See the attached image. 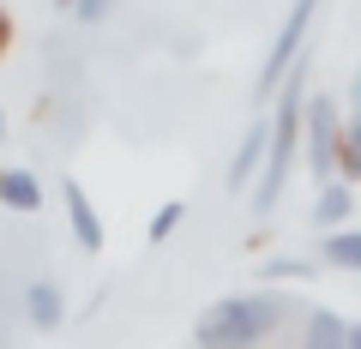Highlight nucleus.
<instances>
[{
    "mask_svg": "<svg viewBox=\"0 0 361 349\" xmlns=\"http://www.w3.org/2000/svg\"><path fill=\"white\" fill-rule=\"evenodd\" d=\"M283 319H295V301L277 295V289H247V295H223L199 313L193 343L199 349H253L265 343Z\"/></svg>",
    "mask_w": 361,
    "mask_h": 349,
    "instance_id": "f257e3e1",
    "label": "nucleus"
},
{
    "mask_svg": "<svg viewBox=\"0 0 361 349\" xmlns=\"http://www.w3.org/2000/svg\"><path fill=\"white\" fill-rule=\"evenodd\" d=\"M319 6H325V0H289V13H283V25H277V37H271L265 61H259V78H253V91H259V97H277V91H283L289 66L307 54V37H313V18H319Z\"/></svg>",
    "mask_w": 361,
    "mask_h": 349,
    "instance_id": "f03ea898",
    "label": "nucleus"
},
{
    "mask_svg": "<svg viewBox=\"0 0 361 349\" xmlns=\"http://www.w3.org/2000/svg\"><path fill=\"white\" fill-rule=\"evenodd\" d=\"M337 151H343V109H337V97L313 91L307 115H301V157H307V175L319 187L343 181V175H337Z\"/></svg>",
    "mask_w": 361,
    "mask_h": 349,
    "instance_id": "7ed1b4c3",
    "label": "nucleus"
},
{
    "mask_svg": "<svg viewBox=\"0 0 361 349\" xmlns=\"http://www.w3.org/2000/svg\"><path fill=\"white\" fill-rule=\"evenodd\" d=\"M265 151H271V115H253V127L241 133V145H235V157H229L223 187H229V193H253L259 169H265Z\"/></svg>",
    "mask_w": 361,
    "mask_h": 349,
    "instance_id": "20e7f679",
    "label": "nucleus"
},
{
    "mask_svg": "<svg viewBox=\"0 0 361 349\" xmlns=\"http://www.w3.org/2000/svg\"><path fill=\"white\" fill-rule=\"evenodd\" d=\"M361 217V193L349 181H325L319 193H313V211H307V223L319 235H337V229H349V223Z\"/></svg>",
    "mask_w": 361,
    "mask_h": 349,
    "instance_id": "39448f33",
    "label": "nucleus"
},
{
    "mask_svg": "<svg viewBox=\"0 0 361 349\" xmlns=\"http://www.w3.org/2000/svg\"><path fill=\"white\" fill-rule=\"evenodd\" d=\"M61 205H66V229H73V241L85 247V253H103V217H97V205H90V193L78 181H61Z\"/></svg>",
    "mask_w": 361,
    "mask_h": 349,
    "instance_id": "423d86ee",
    "label": "nucleus"
},
{
    "mask_svg": "<svg viewBox=\"0 0 361 349\" xmlns=\"http://www.w3.org/2000/svg\"><path fill=\"white\" fill-rule=\"evenodd\" d=\"M25 319L37 325V331H61L66 325V289L54 283V277H37V283L25 289Z\"/></svg>",
    "mask_w": 361,
    "mask_h": 349,
    "instance_id": "0eeeda50",
    "label": "nucleus"
},
{
    "mask_svg": "<svg viewBox=\"0 0 361 349\" xmlns=\"http://www.w3.org/2000/svg\"><path fill=\"white\" fill-rule=\"evenodd\" d=\"M301 349H349V319L337 307H307L301 313Z\"/></svg>",
    "mask_w": 361,
    "mask_h": 349,
    "instance_id": "6e6552de",
    "label": "nucleus"
},
{
    "mask_svg": "<svg viewBox=\"0 0 361 349\" xmlns=\"http://www.w3.org/2000/svg\"><path fill=\"white\" fill-rule=\"evenodd\" d=\"M0 205L18 211V217H37L42 211V181L30 175V169H6L0 163Z\"/></svg>",
    "mask_w": 361,
    "mask_h": 349,
    "instance_id": "1a4fd4ad",
    "label": "nucleus"
},
{
    "mask_svg": "<svg viewBox=\"0 0 361 349\" xmlns=\"http://www.w3.org/2000/svg\"><path fill=\"white\" fill-rule=\"evenodd\" d=\"M319 259L331 271H361V229L349 223V229H337V235H319Z\"/></svg>",
    "mask_w": 361,
    "mask_h": 349,
    "instance_id": "9d476101",
    "label": "nucleus"
},
{
    "mask_svg": "<svg viewBox=\"0 0 361 349\" xmlns=\"http://www.w3.org/2000/svg\"><path fill=\"white\" fill-rule=\"evenodd\" d=\"M337 175L361 187V115H343V151H337Z\"/></svg>",
    "mask_w": 361,
    "mask_h": 349,
    "instance_id": "9b49d317",
    "label": "nucleus"
},
{
    "mask_svg": "<svg viewBox=\"0 0 361 349\" xmlns=\"http://www.w3.org/2000/svg\"><path fill=\"white\" fill-rule=\"evenodd\" d=\"M180 223H187V205H180V199H169V205H157V217L145 223V235H151V241H169Z\"/></svg>",
    "mask_w": 361,
    "mask_h": 349,
    "instance_id": "f8f14e48",
    "label": "nucleus"
},
{
    "mask_svg": "<svg viewBox=\"0 0 361 349\" xmlns=\"http://www.w3.org/2000/svg\"><path fill=\"white\" fill-rule=\"evenodd\" d=\"M313 277V259H271L265 265V283H307Z\"/></svg>",
    "mask_w": 361,
    "mask_h": 349,
    "instance_id": "ddd939ff",
    "label": "nucleus"
},
{
    "mask_svg": "<svg viewBox=\"0 0 361 349\" xmlns=\"http://www.w3.org/2000/svg\"><path fill=\"white\" fill-rule=\"evenodd\" d=\"M109 6H115V0H78V6H73V18H78V25H103V18H109Z\"/></svg>",
    "mask_w": 361,
    "mask_h": 349,
    "instance_id": "4468645a",
    "label": "nucleus"
},
{
    "mask_svg": "<svg viewBox=\"0 0 361 349\" xmlns=\"http://www.w3.org/2000/svg\"><path fill=\"white\" fill-rule=\"evenodd\" d=\"M349 115H361V73L349 78Z\"/></svg>",
    "mask_w": 361,
    "mask_h": 349,
    "instance_id": "2eb2a0df",
    "label": "nucleus"
},
{
    "mask_svg": "<svg viewBox=\"0 0 361 349\" xmlns=\"http://www.w3.org/2000/svg\"><path fill=\"white\" fill-rule=\"evenodd\" d=\"M349 349H361V319H349Z\"/></svg>",
    "mask_w": 361,
    "mask_h": 349,
    "instance_id": "dca6fc26",
    "label": "nucleus"
},
{
    "mask_svg": "<svg viewBox=\"0 0 361 349\" xmlns=\"http://www.w3.org/2000/svg\"><path fill=\"white\" fill-rule=\"evenodd\" d=\"M6 37H13V18H6V13H0V49H6Z\"/></svg>",
    "mask_w": 361,
    "mask_h": 349,
    "instance_id": "f3484780",
    "label": "nucleus"
},
{
    "mask_svg": "<svg viewBox=\"0 0 361 349\" xmlns=\"http://www.w3.org/2000/svg\"><path fill=\"white\" fill-rule=\"evenodd\" d=\"M6 133H13V121H6V109H0V139H6Z\"/></svg>",
    "mask_w": 361,
    "mask_h": 349,
    "instance_id": "a211bd4d",
    "label": "nucleus"
},
{
    "mask_svg": "<svg viewBox=\"0 0 361 349\" xmlns=\"http://www.w3.org/2000/svg\"><path fill=\"white\" fill-rule=\"evenodd\" d=\"M54 6H61V13H73V6H78V0H54Z\"/></svg>",
    "mask_w": 361,
    "mask_h": 349,
    "instance_id": "6ab92c4d",
    "label": "nucleus"
}]
</instances>
